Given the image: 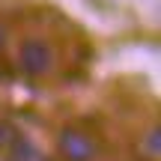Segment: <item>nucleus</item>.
I'll return each instance as SVG.
<instances>
[{"label": "nucleus", "instance_id": "7ed1b4c3", "mask_svg": "<svg viewBox=\"0 0 161 161\" xmlns=\"http://www.w3.org/2000/svg\"><path fill=\"white\" fill-rule=\"evenodd\" d=\"M3 155H6V161H51L30 137H24L21 131H18V137L9 143V149H6Z\"/></svg>", "mask_w": 161, "mask_h": 161}, {"label": "nucleus", "instance_id": "39448f33", "mask_svg": "<svg viewBox=\"0 0 161 161\" xmlns=\"http://www.w3.org/2000/svg\"><path fill=\"white\" fill-rule=\"evenodd\" d=\"M146 149H149V158H152V161L158 158V128L146 131Z\"/></svg>", "mask_w": 161, "mask_h": 161}, {"label": "nucleus", "instance_id": "f03ea898", "mask_svg": "<svg viewBox=\"0 0 161 161\" xmlns=\"http://www.w3.org/2000/svg\"><path fill=\"white\" fill-rule=\"evenodd\" d=\"M57 152L63 161H96L98 158V137L80 125H66L57 134Z\"/></svg>", "mask_w": 161, "mask_h": 161}, {"label": "nucleus", "instance_id": "423d86ee", "mask_svg": "<svg viewBox=\"0 0 161 161\" xmlns=\"http://www.w3.org/2000/svg\"><path fill=\"white\" fill-rule=\"evenodd\" d=\"M3 45H6V27L0 24V51H3Z\"/></svg>", "mask_w": 161, "mask_h": 161}, {"label": "nucleus", "instance_id": "20e7f679", "mask_svg": "<svg viewBox=\"0 0 161 161\" xmlns=\"http://www.w3.org/2000/svg\"><path fill=\"white\" fill-rule=\"evenodd\" d=\"M15 137H18V128L12 125L9 119H0V155L9 149V143H12Z\"/></svg>", "mask_w": 161, "mask_h": 161}, {"label": "nucleus", "instance_id": "f257e3e1", "mask_svg": "<svg viewBox=\"0 0 161 161\" xmlns=\"http://www.w3.org/2000/svg\"><path fill=\"white\" fill-rule=\"evenodd\" d=\"M57 66V54L54 45L45 36H24L21 45H18V72L30 80L48 78Z\"/></svg>", "mask_w": 161, "mask_h": 161}]
</instances>
